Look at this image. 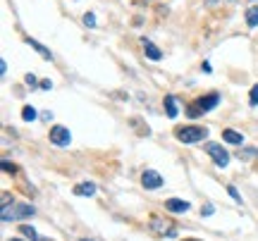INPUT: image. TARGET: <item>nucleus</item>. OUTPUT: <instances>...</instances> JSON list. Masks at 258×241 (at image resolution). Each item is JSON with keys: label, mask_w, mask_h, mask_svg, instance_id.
<instances>
[{"label": "nucleus", "mask_w": 258, "mask_h": 241, "mask_svg": "<svg viewBox=\"0 0 258 241\" xmlns=\"http://www.w3.org/2000/svg\"><path fill=\"white\" fill-rule=\"evenodd\" d=\"M36 215V208L29 203H15V205H5L3 208V213H0V217H3V222H19V220H29V217H34Z\"/></svg>", "instance_id": "f257e3e1"}, {"label": "nucleus", "mask_w": 258, "mask_h": 241, "mask_svg": "<svg viewBox=\"0 0 258 241\" xmlns=\"http://www.w3.org/2000/svg\"><path fill=\"white\" fill-rule=\"evenodd\" d=\"M148 229L156 234V236H167V239L177 236V227H175V222H170V220L160 217V215H153V217L148 220Z\"/></svg>", "instance_id": "f03ea898"}, {"label": "nucleus", "mask_w": 258, "mask_h": 241, "mask_svg": "<svg viewBox=\"0 0 258 241\" xmlns=\"http://www.w3.org/2000/svg\"><path fill=\"white\" fill-rule=\"evenodd\" d=\"M177 141H182V143H199L208 136V129H203V127H182V129L175 131Z\"/></svg>", "instance_id": "7ed1b4c3"}, {"label": "nucleus", "mask_w": 258, "mask_h": 241, "mask_svg": "<svg viewBox=\"0 0 258 241\" xmlns=\"http://www.w3.org/2000/svg\"><path fill=\"white\" fill-rule=\"evenodd\" d=\"M218 103H220V96H218V93H211V96H206V98H199V101L189 108V117H199V115H203V112L213 110Z\"/></svg>", "instance_id": "20e7f679"}, {"label": "nucleus", "mask_w": 258, "mask_h": 241, "mask_svg": "<svg viewBox=\"0 0 258 241\" xmlns=\"http://www.w3.org/2000/svg\"><path fill=\"white\" fill-rule=\"evenodd\" d=\"M203 150L211 155L213 163H215L218 167H227V165H230V153L222 148V146H218V143H206V146H203Z\"/></svg>", "instance_id": "39448f33"}, {"label": "nucleus", "mask_w": 258, "mask_h": 241, "mask_svg": "<svg viewBox=\"0 0 258 241\" xmlns=\"http://www.w3.org/2000/svg\"><path fill=\"white\" fill-rule=\"evenodd\" d=\"M70 141H72V136H70V129H67V127L57 124V127L50 129V143H55V146L64 148V146H70Z\"/></svg>", "instance_id": "423d86ee"}, {"label": "nucleus", "mask_w": 258, "mask_h": 241, "mask_svg": "<svg viewBox=\"0 0 258 241\" xmlns=\"http://www.w3.org/2000/svg\"><path fill=\"white\" fill-rule=\"evenodd\" d=\"M141 184L146 186V189H151V191H156V189L163 186V177L158 175L156 170H144V175H141Z\"/></svg>", "instance_id": "0eeeda50"}, {"label": "nucleus", "mask_w": 258, "mask_h": 241, "mask_svg": "<svg viewBox=\"0 0 258 241\" xmlns=\"http://www.w3.org/2000/svg\"><path fill=\"white\" fill-rule=\"evenodd\" d=\"M191 203L189 201H182V198H167L165 201V210L167 213H175V215H182V213H189Z\"/></svg>", "instance_id": "6e6552de"}, {"label": "nucleus", "mask_w": 258, "mask_h": 241, "mask_svg": "<svg viewBox=\"0 0 258 241\" xmlns=\"http://www.w3.org/2000/svg\"><path fill=\"white\" fill-rule=\"evenodd\" d=\"M141 46H144V53H146L148 60H160V57H163L160 48H158L156 43H151L148 38H141Z\"/></svg>", "instance_id": "1a4fd4ad"}, {"label": "nucleus", "mask_w": 258, "mask_h": 241, "mask_svg": "<svg viewBox=\"0 0 258 241\" xmlns=\"http://www.w3.org/2000/svg\"><path fill=\"white\" fill-rule=\"evenodd\" d=\"M222 139L227 141V143H232V146H241L244 143V134H239V131H234V129H225L222 131Z\"/></svg>", "instance_id": "9d476101"}, {"label": "nucleus", "mask_w": 258, "mask_h": 241, "mask_svg": "<svg viewBox=\"0 0 258 241\" xmlns=\"http://www.w3.org/2000/svg\"><path fill=\"white\" fill-rule=\"evenodd\" d=\"M24 41H27L29 46L34 48V50H36V53L43 57V60H53V53H50L46 46H41V43H38V41H34V38H24Z\"/></svg>", "instance_id": "9b49d317"}, {"label": "nucleus", "mask_w": 258, "mask_h": 241, "mask_svg": "<svg viewBox=\"0 0 258 241\" xmlns=\"http://www.w3.org/2000/svg\"><path fill=\"white\" fill-rule=\"evenodd\" d=\"M74 194L77 196H96V184H91V182H82V184L74 186Z\"/></svg>", "instance_id": "f8f14e48"}, {"label": "nucleus", "mask_w": 258, "mask_h": 241, "mask_svg": "<svg viewBox=\"0 0 258 241\" xmlns=\"http://www.w3.org/2000/svg\"><path fill=\"white\" fill-rule=\"evenodd\" d=\"M165 112H167V117H170V120H175L177 115H179V110H177L175 96H165Z\"/></svg>", "instance_id": "ddd939ff"}, {"label": "nucleus", "mask_w": 258, "mask_h": 241, "mask_svg": "<svg viewBox=\"0 0 258 241\" xmlns=\"http://www.w3.org/2000/svg\"><path fill=\"white\" fill-rule=\"evenodd\" d=\"M246 24H249L251 29L258 27V5H251V8L246 10Z\"/></svg>", "instance_id": "4468645a"}, {"label": "nucleus", "mask_w": 258, "mask_h": 241, "mask_svg": "<svg viewBox=\"0 0 258 241\" xmlns=\"http://www.w3.org/2000/svg\"><path fill=\"white\" fill-rule=\"evenodd\" d=\"M36 117H38V112L34 105H24V108H22V120L24 122H34Z\"/></svg>", "instance_id": "2eb2a0df"}, {"label": "nucleus", "mask_w": 258, "mask_h": 241, "mask_svg": "<svg viewBox=\"0 0 258 241\" xmlns=\"http://www.w3.org/2000/svg\"><path fill=\"white\" fill-rule=\"evenodd\" d=\"M19 232L24 234L27 239H31V241H46V239H41V236L36 234V229H34V227H29V224H22V227H19Z\"/></svg>", "instance_id": "dca6fc26"}, {"label": "nucleus", "mask_w": 258, "mask_h": 241, "mask_svg": "<svg viewBox=\"0 0 258 241\" xmlns=\"http://www.w3.org/2000/svg\"><path fill=\"white\" fill-rule=\"evenodd\" d=\"M239 160H251V158H258V148H241L239 153Z\"/></svg>", "instance_id": "f3484780"}, {"label": "nucleus", "mask_w": 258, "mask_h": 241, "mask_svg": "<svg viewBox=\"0 0 258 241\" xmlns=\"http://www.w3.org/2000/svg\"><path fill=\"white\" fill-rule=\"evenodd\" d=\"M249 103H251V105H253V108H256V105H258V84H253V86H251Z\"/></svg>", "instance_id": "a211bd4d"}, {"label": "nucleus", "mask_w": 258, "mask_h": 241, "mask_svg": "<svg viewBox=\"0 0 258 241\" xmlns=\"http://www.w3.org/2000/svg\"><path fill=\"white\" fill-rule=\"evenodd\" d=\"M84 24H86L89 29L96 27V17H93V12H86V15H84Z\"/></svg>", "instance_id": "6ab92c4d"}, {"label": "nucleus", "mask_w": 258, "mask_h": 241, "mask_svg": "<svg viewBox=\"0 0 258 241\" xmlns=\"http://www.w3.org/2000/svg\"><path fill=\"white\" fill-rule=\"evenodd\" d=\"M3 172H17V165L10 160H3Z\"/></svg>", "instance_id": "aec40b11"}, {"label": "nucleus", "mask_w": 258, "mask_h": 241, "mask_svg": "<svg viewBox=\"0 0 258 241\" xmlns=\"http://www.w3.org/2000/svg\"><path fill=\"white\" fill-rule=\"evenodd\" d=\"M227 194L232 196V198H234V201H237V203H241V196H239V191H237V189H234V186H227Z\"/></svg>", "instance_id": "412c9836"}, {"label": "nucleus", "mask_w": 258, "mask_h": 241, "mask_svg": "<svg viewBox=\"0 0 258 241\" xmlns=\"http://www.w3.org/2000/svg\"><path fill=\"white\" fill-rule=\"evenodd\" d=\"M213 213H215V208H213V205H206V208H201V217H211Z\"/></svg>", "instance_id": "4be33fe9"}, {"label": "nucleus", "mask_w": 258, "mask_h": 241, "mask_svg": "<svg viewBox=\"0 0 258 241\" xmlns=\"http://www.w3.org/2000/svg\"><path fill=\"white\" fill-rule=\"evenodd\" d=\"M24 82H27L29 86H36V76H34V74H27V76H24Z\"/></svg>", "instance_id": "5701e85b"}, {"label": "nucleus", "mask_w": 258, "mask_h": 241, "mask_svg": "<svg viewBox=\"0 0 258 241\" xmlns=\"http://www.w3.org/2000/svg\"><path fill=\"white\" fill-rule=\"evenodd\" d=\"M5 205H10V194H3V208Z\"/></svg>", "instance_id": "b1692460"}, {"label": "nucleus", "mask_w": 258, "mask_h": 241, "mask_svg": "<svg viewBox=\"0 0 258 241\" xmlns=\"http://www.w3.org/2000/svg\"><path fill=\"white\" fill-rule=\"evenodd\" d=\"M201 69H203V72H206V74H211V65H208V62H203V65H201Z\"/></svg>", "instance_id": "393cba45"}, {"label": "nucleus", "mask_w": 258, "mask_h": 241, "mask_svg": "<svg viewBox=\"0 0 258 241\" xmlns=\"http://www.w3.org/2000/svg\"><path fill=\"white\" fill-rule=\"evenodd\" d=\"M50 86H53V84L48 82V79H43V82H41V89H50Z\"/></svg>", "instance_id": "a878e982"}, {"label": "nucleus", "mask_w": 258, "mask_h": 241, "mask_svg": "<svg viewBox=\"0 0 258 241\" xmlns=\"http://www.w3.org/2000/svg\"><path fill=\"white\" fill-rule=\"evenodd\" d=\"M184 241H199V239H184Z\"/></svg>", "instance_id": "bb28decb"}, {"label": "nucleus", "mask_w": 258, "mask_h": 241, "mask_svg": "<svg viewBox=\"0 0 258 241\" xmlns=\"http://www.w3.org/2000/svg\"><path fill=\"white\" fill-rule=\"evenodd\" d=\"M10 241H22V239H10Z\"/></svg>", "instance_id": "cd10ccee"}, {"label": "nucleus", "mask_w": 258, "mask_h": 241, "mask_svg": "<svg viewBox=\"0 0 258 241\" xmlns=\"http://www.w3.org/2000/svg\"><path fill=\"white\" fill-rule=\"evenodd\" d=\"M211 3H213V0H211Z\"/></svg>", "instance_id": "c85d7f7f"}]
</instances>
